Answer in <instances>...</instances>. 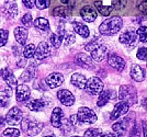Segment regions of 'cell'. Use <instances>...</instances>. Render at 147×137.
I'll return each instance as SVG.
<instances>
[{"instance_id":"7dc6e473","label":"cell","mask_w":147,"mask_h":137,"mask_svg":"<svg viewBox=\"0 0 147 137\" xmlns=\"http://www.w3.org/2000/svg\"><path fill=\"white\" fill-rule=\"evenodd\" d=\"M61 3H64L68 8H74L75 7V1L74 0H61Z\"/></svg>"},{"instance_id":"8992f818","label":"cell","mask_w":147,"mask_h":137,"mask_svg":"<svg viewBox=\"0 0 147 137\" xmlns=\"http://www.w3.org/2000/svg\"><path fill=\"white\" fill-rule=\"evenodd\" d=\"M129 106L131 105H129V103L127 101L122 100L121 102H119L117 105L114 106L113 111L111 112L110 118L114 121V120H117L119 118H121L122 115H124V114H126V113L129 112Z\"/></svg>"},{"instance_id":"2e32d148","label":"cell","mask_w":147,"mask_h":137,"mask_svg":"<svg viewBox=\"0 0 147 137\" xmlns=\"http://www.w3.org/2000/svg\"><path fill=\"white\" fill-rule=\"evenodd\" d=\"M30 88L28 87L26 85H20L17 87L16 90V99L18 102H24L30 98Z\"/></svg>"},{"instance_id":"ee69618b","label":"cell","mask_w":147,"mask_h":137,"mask_svg":"<svg viewBox=\"0 0 147 137\" xmlns=\"http://www.w3.org/2000/svg\"><path fill=\"white\" fill-rule=\"evenodd\" d=\"M125 0H114L113 1V6H115L117 9H123L125 7Z\"/></svg>"},{"instance_id":"f907efd6","label":"cell","mask_w":147,"mask_h":137,"mask_svg":"<svg viewBox=\"0 0 147 137\" xmlns=\"http://www.w3.org/2000/svg\"><path fill=\"white\" fill-rule=\"evenodd\" d=\"M5 122H6V118H3L2 116H0V125H2Z\"/></svg>"},{"instance_id":"9a60e30c","label":"cell","mask_w":147,"mask_h":137,"mask_svg":"<svg viewBox=\"0 0 147 137\" xmlns=\"http://www.w3.org/2000/svg\"><path fill=\"white\" fill-rule=\"evenodd\" d=\"M108 64L112 68L117 69V71H122L125 68V62L122 57L117 56L115 54H111L108 57Z\"/></svg>"},{"instance_id":"bcb514c9","label":"cell","mask_w":147,"mask_h":137,"mask_svg":"<svg viewBox=\"0 0 147 137\" xmlns=\"http://www.w3.org/2000/svg\"><path fill=\"white\" fill-rule=\"evenodd\" d=\"M69 121H70V123H71L74 126H76V125H78V124H81L79 122V120H78V118H77V114H76V115H71L70 118H69Z\"/></svg>"},{"instance_id":"e0dca14e","label":"cell","mask_w":147,"mask_h":137,"mask_svg":"<svg viewBox=\"0 0 147 137\" xmlns=\"http://www.w3.org/2000/svg\"><path fill=\"white\" fill-rule=\"evenodd\" d=\"M63 121H64V112H63V110L59 109V107H55L53 110V112H52V115H51V123L54 127L59 128L61 126Z\"/></svg>"},{"instance_id":"1f68e13d","label":"cell","mask_w":147,"mask_h":137,"mask_svg":"<svg viewBox=\"0 0 147 137\" xmlns=\"http://www.w3.org/2000/svg\"><path fill=\"white\" fill-rule=\"evenodd\" d=\"M34 53H35V46L34 44H29L26 45L23 50V56L24 58H32L34 56Z\"/></svg>"},{"instance_id":"6da1fadb","label":"cell","mask_w":147,"mask_h":137,"mask_svg":"<svg viewBox=\"0 0 147 137\" xmlns=\"http://www.w3.org/2000/svg\"><path fill=\"white\" fill-rule=\"evenodd\" d=\"M122 28V19L120 17H112L105 20L99 26V32L103 35H113L117 34Z\"/></svg>"},{"instance_id":"30bf717a","label":"cell","mask_w":147,"mask_h":137,"mask_svg":"<svg viewBox=\"0 0 147 137\" xmlns=\"http://www.w3.org/2000/svg\"><path fill=\"white\" fill-rule=\"evenodd\" d=\"M45 81H46V85L49 86V88L54 89V88L59 87L64 82V76L61 75V73H52L46 77Z\"/></svg>"},{"instance_id":"b9f144b4","label":"cell","mask_w":147,"mask_h":137,"mask_svg":"<svg viewBox=\"0 0 147 137\" xmlns=\"http://www.w3.org/2000/svg\"><path fill=\"white\" fill-rule=\"evenodd\" d=\"M21 22H22L26 28H30L31 25H32V15H31L30 13L24 14V15H23V18L21 19Z\"/></svg>"},{"instance_id":"f546056e","label":"cell","mask_w":147,"mask_h":137,"mask_svg":"<svg viewBox=\"0 0 147 137\" xmlns=\"http://www.w3.org/2000/svg\"><path fill=\"white\" fill-rule=\"evenodd\" d=\"M35 77V68L33 66H29L21 75V79L23 81H30Z\"/></svg>"},{"instance_id":"5bb4252c","label":"cell","mask_w":147,"mask_h":137,"mask_svg":"<svg viewBox=\"0 0 147 137\" xmlns=\"http://www.w3.org/2000/svg\"><path fill=\"white\" fill-rule=\"evenodd\" d=\"M51 54V50H49V44L46 42H41L38 44L36 48H35V53H34V56L37 60H43L46 57L49 56Z\"/></svg>"},{"instance_id":"d590c367","label":"cell","mask_w":147,"mask_h":137,"mask_svg":"<svg viewBox=\"0 0 147 137\" xmlns=\"http://www.w3.org/2000/svg\"><path fill=\"white\" fill-rule=\"evenodd\" d=\"M8 38H9V32L7 31V30L1 29L0 30V47H2V46L6 45Z\"/></svg>"},{"instance_id":"f1b7e54d","label":"cell","mask_w":147,"mask_h":137,"mask_svg":"<svg viewBox=\"0 0 147 137\" xmlns=\"http://www.w3.org/2000/svg\"><path fill=\"white\" fill-rule=\"evenodd\" d=\"M94 6L97 8V10L100 12V14H102L104 17L109 15L111 13V11L113 10V7L112 6H104V5H102L101 1H96L94 2Z\"/></svg>"},{"instance_id":"83f0119b","label":"cell","mask_w":147,"mask_h":137,"mask_svg":"<svg viewBox=\"0 0 147 137\" xmlns=\"http://www.w3.org/2000/svg\"><path fill=\"white\" fill-rule=\"evenodd\" d=\"M70 81L75 87L79 88V89H84L87 82V79L85 76L80 75V74H74L70 78Z\"/></svg>"},{"instance_id":"3957f363","label":"cell","mask_w":147,"mask_h":137,"mask_svg":"<svg viewBox=\"0 0 147 137\" xmlns=\"http://www.w3.org/2000/svg\"><path fill=\"white\" fill-rule=\"evenodd\" d=\"M119 99L125 100L129 103V105H133L136 103V89L131 85H123L119 91Z\"/></svg>"},{"instance_id":"52a82bcc","label":"cell","mask_w":147,"mask_h":137,"mask_svg":"<svg viewBox=\"0 0 147 137\" xmlns=\"http://www.w3.org/2000/svg\"><path fill=\"white\" fill-rule=\"evenodd\" d=\"M137 38H138V35H137L136 32L132 31V30H125V31L120 35L119 41L122 44H124V45L132 47V46H134L135 44H136V42H137Z\"/></svg>"},{"instance_id":"d6a6232c","label":"cell","mask_w":147,"mask_h":137,"mask_svg":"<svg viewBox=\"0 0 147 137\" xmlns=\"http://www.w3.org/2000/svg\"><path fill=\"white\" fill-rule=\"evenodd\" d=\"M10 93L8 91H0V107H5L9 103Z\"/></svg>"},{"instance_id":"e575fe53","label":"cell","mask_w":147,"mask_h":137,"mask_svg":"<svg viewBox=\"0 0 147 137\" xmlns=\"http://www.w3.org/2000/svg\"><path fill=\"white\" fill-rule=\"evenodd\" d=\"M137 35L140 38V41L143 43H146L147 42V28L146 26H140L138 30H137Z\"/></svg>"},{"instance_id":"f35d334b","label":"cell","mask_w":147,"mask_h":137,"mask_svg":"<svg viewBox=\"0 0 147 137\" xmlns=\"http://www.w3.org/2000/svg\"><path fill=\"white\" fill-rule=\"evenodd\" d=\"M20 135V131L17 128H7L3 132V136H9V137H17Z\"/></svg>"},{"instance_id":"7a4b0ae2","label":"cell","mask_w":147,"mask_h":137,"mask_svg":"<svg viewBox=\"0 0 147 137\" xmlns=\"http://www.w3.org/2000/svg\"><path fill=\"white\" fill-rule=\"evenodd\" d=\"M21 128L22 132H24L25 134L30 135V136H34L37 135L40 132L43 130V123L42 122H38L35 120H32V118H25L21 120Z\"/></svg>"},{"instance_id":"cb8c5ba5","label":"cell","mask_w":147,"mask_h":137,"mask_svg":"<svg viewBox=\"0 0 147 137\" xmlns=\"http://www.w3.org/2000/svg\"><path fill=\"white\" fill-rule=\"evenodd\" d=\"M14 36L20 45H24L26 43V38H28V30L22 26H18L14 29Z\"/></svg>"},{"instance_id":"ac0fdd59","label":"cell","mask_w":147,"mask_h":137,"mask_svg":"<svg viewBox=\"0 0 147 137\" xmlns=\"http://www.w3.org/2000/svg\"><path fill=\"white\" fill-rule=\"evenodd\" d=\"M0 76H1V78L3 79V80L7 82V85H9L10 87H13V86H16L17 85V78L14 77L13 75L12 70L10 68H2L0 70Z\"/></svg>"},{"instance_id":"4316f807","label":"cell","mask_w":147,"mask_h":137,"mask_svg":"<svg viewBox=\"0 0 147 137\" xmlns=\"http://www.w3.org/2000/svg\"><path fill=\"white\" fill-rule=\"evenodd\" d=\"M73 28L75 32L76 33H78L80 36H82V38H88L89 36V34H90V31H89V29H88V26L85 24H82V23H79V22H74L73 23Z\"/></svg>"},{"instance_id":"7402d4cb","label":"cell","mask_w":147,"mask_h":137,"mask_svg":"<svg viewBox=\"0 0 147 137\" xmlns=\"http://www.w3.org/2000/svg\"><path fill=\"white\" fill-rule=\"evenodd\" d=\"M76 62L80 66H82L84 68H92L93 67L91 57L86 55V54H82V53H80L76 56Z\"/></svg>"},{"instance_id":"7c38bea8","label":"cell","mask_w":147,"mask_h":137,"mask_svg":"<svg viewBox=\"0 0 147 137\" xmlns=\"http://www.w3.org/2000/svg\"><path fill=\"white\" fill-rule=\"evenodd\" d=\"M80 15L86 22H93L98 17V12L93 7L85 6L80 10Z\"/></svg>"},{"instance_id":"74e56055","label":"cell","mask_w":147,"mask_h":137,"mask_svg":"<svg viewBox=\"0 0 147 137\" xmlns=\"http://www.w3.org/2000/svg\"><path fill=\"white\" fill-rule=\"evenodd\" d=\"M51 0H35V5L40 10H43L49 7Z\"/></svg>"},{"instance_id":"5b68a950","label":"cell","mask_w":147,"mask_h":137,"mask_svg":"<svg viewBox=\"0 0 147 137\" xmlns=\"http://www.w3.org/2000/svg\"><path fill=\"white\" fill-rule=\"evenodd\" d=\"M77 118L81 124H93L97 122V115L88 107H80L77 113Z\"/></svg>"},{"instance_id":"681fc988","label":"cell","mask_w":147,"mask_h":137,"mask_svg":"<svg viewBox=\"0 0 147 137\" xmlns=\"http://www.w3.org/2000/svg\"><path fill=\"white\" fill-rule=\"evenodd\" d=\"M142 104H143V106H144V107L147 110V98L143 99V101H142Z\"/></svg>"},{"instance_id":"7bdbcfd3","label":"cell","mask_w":147,"mask_h":137,"mask_svg":"<svg viewBox=\"0 0 147 137\" xmlns=\"http://www.w3.org/2000/svg\"><path fill=\"white\" fill-rule=\"evenodd\" d=\"M100 45V43L98 42V40H94V41H92L91 43L87 44L86 45V50H88V52H91L92 50H94L97 46H99Z\"/></svg>"},{"instance_id":"d6986e66","label":"cell","mask_w":147,"mask_h":137,"mask_svg":"<svg viewBox=\"0 0 147 137\" xmlns=\"http://www.w3.org/2000/svg\"><path fill=\"white\" fill-rule=\"evenodd\" d=\"M131 76H132L133 80L137 81V82H142L145 78V71L140 65L133 64L131 67Z\"/></svg>"},{"instance_id":"f6af8a7d","label":"cell","mask_w":147,"mask_h":137,"mask_svg":"<svg viewBox=\"0 0 147 137\" xmlns=\"http://www.w3.org/2000/svg\"><path fill=\"white\" fill-rule=\"evenodd\" d=\"M22 2L25 6V8H28V9H32L35 6V0H22Z\"/></svg>"},{"instance_id":"44dd1931","label":"cell","mask_w":147,"mask_h":137,"mask_svg":"<svg viewBox=\"0 0 147 137\" xmlns=\"http://www.w3.org/2000/svg\"><path fill=\"white\" fill-rule=\"evenodd\" d=\"M46 106V102L43 99H35V100H31L26 103V107L30 110V111H35V112H40L45 109Z\"/></svg>"},{"instance_id":"603a6c76","label":"cell","mask_w":147,"mask_h":137,"mask_svg":"<svg viewBox=\"0 0 147 137\" xmlns=\"http://www.w3.org/2000/svg\"><path fill=\"white\" fill-rule=\"evenodd\" d=\"M58 33L61 34V38L64 41V43L66 46H69L75 42V34L71 33V32H68L67 30H65V28L63 26H59L58 28Z\"/></svg>"},{"instance_id":"4fadbf2b","label":"cell","mask_w":147,"mask_h":137,"mask_svg":"<svg viewBox=\"0 0 147 137\" xmlns=\"http://www.w3.org/2000/svg\"><path fill=\"white\" fill-rule=\"evenodd\" d=\"M108 53H109V50H108L107 46H104V45H99L94 50H91L92 60L98 62H102L104 58L108 56Z\"/></svg>"},{"instance_id":"d4e9b609","label":"cell","mask_w":147,"mask_h":137,"mask_svg":"<svg viewBox=\"0 0 147 137\" xmlns=\"http://www.w3.org/2000/svg\"><path fill=\"white\" fill-rule=\"evenodd\" d=\"M127 123H129L127 118H123L122 121L112 125V130L117 135H124L127 130Z\"/></svg>"},{"instance_id":"277c9868","label":"cell","mask_w":147,"mask_h":137,"mask_svg":"<svg viewBox=\"0 0 147 137\" xmlns=\"http://www.w3.org/2000/svg\"><path fill=\"white\" fill-rule=\"evenodd\" d=\"M84 89L88 94L97 95L103 90V82L98 77H91L90 79L87 80Z\"/></svg>"},{"instance_id":"8d00e7d4","label":"cell","mask_w":147,"mask_h":137,"mask_svg":"<svg viewBox=\"0 0 147 137\" xmlns=\"http://www.w3.org/2000/svg\"><path fill=\"white\" fill-rule=\"evenodd\" d=\"M136 56L141 60H146L147 62V47H140L137 50Z\"/></svg>"},{"instance_id":"8fae6325","label":"cell","mask_w":147,"mask_h":137,"mask_svg":"<svg viewBox=\"0 0 147 137\" xmlns=\"http://www.w3.org/2000/svg\"><path fill=\"white\" fill-rule=\"evenodd\" d=\"M57 98H58V100L61 101L64 105L66 106H71L75 103V97H74V94L69 90H66V89L59 90L57 92Z\"/></svg>"},{"instance_id":"4dcf8cb0","label":"cell","mask_w":147,"mask_h":137,"mask_svg":"<svg viewBox=\"0 0 147 137\" xmlns=\"http://www.w3.org/2000/svg\"><path fill=\"white\" fill-rule=\"evenodd\" d=\"M34 25H35L36 29L41 30V31H47L49 29V21L46 19H44V18H37L35 20V22H34Z\"/></svg>"},{"instance_id":"484cf974","label":"cell","mask_w":147,"mask_h":137,"mask_svg":"<svg viewBox=\"0 0 147 137\" xmlns=\"http://www.w3.org/2000/svg\"><path fill=\"white\" fill-rule=\"evenodd\" d=\"M53 15L59 17L63 19H67V18H70V15H71V10H70V8L66 6L57 7L53 10Z\"/></svg>"},{"instance_id":"ffe728a7","label":"cell","mask_w":147,"mask_h":137,"mask_svg":"<svg viewBox=\"0 0 147 137\" xmlns=\"http://www.w3.org/2000/svg\"><path fill=\"white\" fill-rule=\"evenodd\" d=\"M100 95H99V99H98V106H103L105 105L108 102H109V100L110 99H113V98H115L117 94H115L114 91H112V90H102L101 92H100Z\"/></svg>"},{"instance_id":"ab89813d","label":"cell","mask_w":147,"mask_h":137,"mask_svg":"<svg viewBox=\"0 0 147 137\" xmlns=\"http://www.w3.org/2000/svg\"><path fill=\"white\" fill-rule=\"evenodd\" d=\"M137 9L142 13L146 14L147 13V0H138L137 1Z\"/></svg>"},{"instance_id":"c3c4849f","label":"cell","mask_w":147,"mask_h":137,"mask_svg":"<svg viewBox=\"0 0 147 137\" xmlns=\"http://www.w3.org/2000/svg\"><path fill=\"white\" fill-rule=\"evenodd\" d=\"M143 132H144V136H147V124L143 125Z\"/></svg>"},{"instance_id":"9c48e42d","label":"cell","mask_w":147,"mask_h":137,"mask_svg":"<svg viewBox=\"0 0 147 137\" xmlns=\"http://www.w3.org/2000/svg\"><path fill=\"white\" fill-rule=\"evenodd\" d=\"M22 116H23L22 111H21L19 107L14 106V107H12L11 110H9V112L7 113L6 122L10 125H16L21 122Z\"/></svg>"},{"instance_id":"ba28073f","label":"cell","mask_w":147,"mask_h":137,"mask_svg":"<svg viewBox=\"0 0 147 137\" xmlns=\"http://www.w3.org/2000/svg\"><path fill=\"white\" fill-rule=\"evenodd\" d=\"M18 5L16 0H6L5 6L2 8V13L7 19H12L18 14Z\"/></svg>"},{"instance_id":"836d02e7","label":"cell","mask_w":147,"mask_h":137,"mask_svg":"<svg viewBox=\"0 0 147 137\" xmlns=\"http://www.w3.org/2000/svg\"><path fill=\"white\" fill-rule=\"evenodd\" d=\"M61 41H63V38H61L59 33H54V34L51 35V43H52V45H53L55 48H58V47L61 46Z\"/></svg>"},{"instance_id":"60d3db41","label":"cell","mask_w":147,"mask_h":137,"mask_svg":"<svg viewBox=\"0 0 147 137\" xmlns=\"http://www.w3.org/2000/svg\"><path fill=\"white\" fill-rule=\"evenodd\" d=\"M102 133L99 128H89L88 131L85 133L86 137H93V136H100Z\"/></svg>"}]
</instances>
